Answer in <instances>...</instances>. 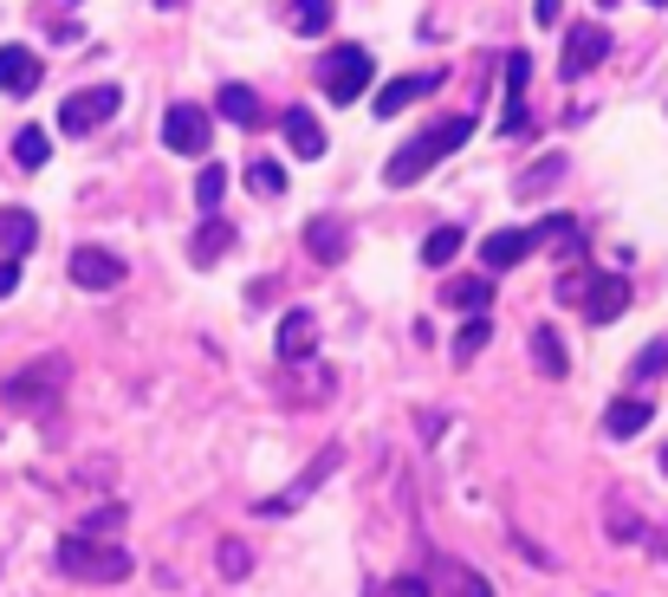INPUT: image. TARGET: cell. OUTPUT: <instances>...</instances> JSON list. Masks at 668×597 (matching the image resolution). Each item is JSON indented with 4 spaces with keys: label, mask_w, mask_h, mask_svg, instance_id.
Instances as JSON below:
<instances>
[{
    "label": "cell",
    "mask_w": 668,
    "mask_h": 597,
    "mask_svg": "<svg viewBox=\"0 0 668 597\" xmlns=\"http://www.w3.org/2000/svg\"><path fill=\"white\" fill-rule=\"evenodd\" d=\"M227 247H234V227H227L222 215H208V222L195 227V240H189V260H195V267H222Z\"/></svg>",
    "instance_id": "cell-21"
},
{
    "label": "cell",
    "mask_w": 668,
    "mask_h": 597,
    "mask_svg": "<svg viewBox=\"0 0 668 597\" xmlns=\"http://www.w3.org/2000/svg\"><path fill=\"white\" fill-rule=\"evenodd\" d=\"M338 461H344V448H338V442H325V448H318V454H312V468L298 474L293 487H280V494H267V500H260L253 514H260V520H280V514H298V507H305V500H312V494H318V487H325L331 474H338Z\"/></svg>",
    "instance_id": "cell-4"
},
{
    "label": "cell",
    "mask_w": 668,
    "mask_h": 597,
    "mask_svg": "<svg viewBox=\"0 0 668 597\" xmlns=\"http://www.w3.org/2000/svg\"><path fill=\"white\" fill-rule=\"evenodd\" d=\"M59 572L78 578V585H124V578L137 572V559H131L124 545H111V539L72 532V539H59Z\"/></svg>",
    "instance_id": "cell-2"
},
{
    "label": "cell",
    "mask_w": 668,
    "mask_h": 597,
    "mask_svg": "<svg viewBox=\"0 0 668 597\" xmlns=\"http://www.w3.org/2000/svg\"><path fill=\"white\" fill-rule=\"evenodd\" d=\"M46 156H53V137H46L39 124H26V131L13 137V162H20V169H46Z\"/></svg>",
    "instance_id": "cell-24"
},
{
    "label": "cell",
    "mask_w": 668,
    "mask_h": 597,
    "mask_svg": "<svg viewBox=\"0 0 668 597\" xmlns=\"http://www.w3.org/2000/svg\"><path fill=\"white\" fill-rule=\"evenodd\" d=\"M461 247H467V234H461V222H454V227H435V234L422 240V260H429V267H448V260H454Z\"/></svg>",
    "instance_id": "cell-27"
},
{
    "label": "cell",
    "mask_w": 668,
    "mask_h": 597,
    "mask_svg": "<svg viewBox=\"0 0 668 597\" xmlns=\"http://www.w3.org/2000/svg\"><path fill=\"white\" fill-rule=\"evenodd\" d=\"M558 176H565V156H558V149H552V156H539V162H532V169H525L520 182H513V195H520V202H545V189H552V182H558Z\"/></svg>",
    "instance_id": "cell-22"
},
{
    "label": "cell",
    "mask_w": 668,
    "mask_h": 597,
    "mask_svg": "<svg viewBox=\"0 0 668 597\" xmlns=\"http://www.w3.org/2000/svg\"><path fill=\"white\" fill-rule=\"evenodd\" d=\"M623 312H630V280L597 273L591 293H585V318H591V325H610V318H623Z\"/></svg>",
    "instance_id": "cell-13"
},
{
    "label": "cell",
    "mask_w": 668,
    "mask_h": 597,
    "mask_svg": "<svg viewBox=\"0 0 668 597\" xmlns=\"http://www.w3.org/2000/svg\"><path fill=\"white\" fill-rule=\"evenodd\" d=\"M247 182H253L260 195H280V189H286V169H280V162H247Z\"/></svg>",
    "instance_id": "cell-31"
},
{
    "label": "cell",
    "mask_w": 668,
    "mask_h": 597,
    "mask_svg": "<svg viewBox=\"0 0 668 597\" xmlns=\"http://www.w3.org/2000/svg\"><path fill=\"white\" fill-rule=\"evenodd\" d=\"M435 85H442V72H409V78H389V85H383V91H376V98H371V111H376V117H396L403 104H416V98H429Z\"/></svg>",
    "instance_id": "cell-11"
},
{
    "label": "cell",
    "mask_w": 668,
    "mask_h": 597,
    "mask_svg": "<svg viewBox=\"0 0 668 597\" xmlns=\"http://www.w3.org/2000/svg\"><path fill=\"white\" fill-rule=\"evenodd\" d=\"M389 597H429V585H422V578L409 572V578H396V585H389Z\"/></svg>",
    "instance_id": "cell-37"
},
{
    "label": "cell",
    "mask_w": 668,
    "mask_h": 597,
    "mask_svg": "<svg viewBox=\"0 0 668 597\" xmlns=\"http://www.w3.org/2000/svg\"><path fill=\"white\" fill-rule=\"evenodd\" d=\"M525 72H532V66H525V53H513V59H507V85H513V91H507V98H520Z\"/></svg>",
    "instance_id": "cell-36"
},
{
    "label": "cell",
    "mask_w": 668,
    "mask_h": 597,
    "mask_svg": "<svg viewBox=\"0 0 668 597\" xmlns=\"http://www.w3.org/2000/svg\"><path fill=\"white\" fill-rule=\"evenodd\" d=\"M0 91H7V98L39 91V53H26V46H0Z\"/></svg>",
    "instance_id": "cell-12"
},
{
    "label": "cell",
    "mask_w": 668,
    "mask_h": 597,
    "mask_svg": "<svg viewBox=\"0 0 668 597\" xmlns=\"http://www.w3.org/2000/svg\"><path fill=\"white\" fill-rule=\"evenodd\" d=\"M59 390H66V358H39V364H26L20 376H7L0 396H7L13 409H46Z\"/></svg>",
    "instance_id": "cell-6"
},
{
    "label": "cell",
    "mask_w": 668,
    "mask_h": 597,
    "mask_svg": "<svg viewBox=\"0 0 668 597\" xmlns=\"http://www.w3.org/2000/svg\"><path fill=\"white\" fill-rule=\"evenodd\" d=\"M532 364H539L545 376L571 371V358H565V345H558V331H552V325H539V331H532Z\"/></svg>",
    "instance_id": "cell-23"
},
{
    "label": "cell",
    "mask_w": 668,
    "mask_h": 597,
    "mask_svg": "<svg viewBox=\"0 0 668 597\" xmlns=\"http://www.w3.org/2000/svg\"><path fill=\"white\" fill-rule=\"evenodd\" d=\"M649 7H668V0H649Z\"/></svg>",
    "instance_id": "cell-42"
},
{
    "label": "cell",
    "mask_w": 668,
    "mask_h": 597,
    "mask_svg": "<svg viewBox=\"0 0 668 597\" xmlns=\"http://www.w3.org/2000/svg\"><path fill=\"white\" fill-rule=\"evenodd\" d=\"M293 26H298V40H318V33L331 26V0H298V7H293Z\"/></svg>",
    "instance_id": "cell-28"
},
{
    "label": "cell",
    "mask_w": 668,
    "mask_h": 597,
    "mask_svg": "<svg viewBox=\"0 0 668 597\" xmlns=\"http://www.w3.org/2000/svg\"><path fill=\"white\" fill-rule=\"evenodd\" d=\"M558 7H565V0H532V13H539V26H552V20H558Z\"/></svg>",
    "instance_id": "cell-39"
},
{
    "label": "cell",
    "mask_w": 668,
    "mask_h": 597,
    "mask_svg": "<svg viewBox=\"0 0 668 597\" xmlns=\"http://www.w3.org/2000/svg\"><path fill=\"white\" fill-rule=\"evenodd\" d=\"M487 338H494V325H487V318H467V325L454 331V364H474V358L487 351Z\"/></svg>",
    "instance_id": "cell-26"
},
{
    "label": "cell",
    "mask_w": 668,
    "mask_h": 597,
    "mask_svg": "<svg viewBox=\"0 0 668 597\" xmlns=\"http://www.w3.org/2000/svg\"><path fill=\"white\" fill-rule=\"evenodd\" d=\"M215 565H222V578H247V572H253V552H247L240 539H222V545H215Z\"/></svg>",
    "instance_id": "cell-29"
},
{
    "label": "cell",
    "mask_w": 668,
    "mask_h": 597,
    "mask_svg": "<svg viewBox=\"0 0 668 597\" xmlns=\"http://www.w3.org/2000/svg\"><path fill=\"white\" fill-rule=\"evenodd\" d=\"M208 137H215V117H208L202 104H169L162 144L176 149V156H208Z\"/></svg>",
    "instance_id": "cell-7"
},
{
    "label": "cell",
    "mask_w": 668,
    "mask_h": 597,
    "mask_svg": "<svg viewBox=\"0 0 668 597\" xmlns=\"http://www.w3.org/2000/svg\"><path fill=\"white\" fill-rule=\"evenodd\" d=\"M215 111H222L227 124H240V131H253V124L267 117V104H260V91H253V85H222Z\"/></svg>",
    "instance_id": "cell-19"
},
{
    "label": "cell",
    "mask_w": 668,
    "mask_h": 597,
    "mask_svg": "<svg viewBox=\"0 0 668 597\" xmlns=\"http://www.w3.org/2000/svg\"><path fill=\"white\" fill-rule=\"evenodd\" d=\"M643 539H649V552H656V559H668V532H643Z\"/></svg>",
    "instance_id": "cell-40"
},
{
    "label": "cell",
    "mask_w": 668,
    "mask_h": 597,
    "mask_svg": "<svg viewBox=\"0 0 668 597\" xmlns=\"http://www.w3.org/2000/svg\"><path fill=\"white\" fill-rule=\"evenodd\" d=\"M603 59H610L603 26H597V20H578V26L565 33V59H558V72H565V78H585V72H597Z\"/></svg>",
    "instance_id": "cell-8"
},
{
    "label": "cell",
    "mask_w": 668,
    "mask_h": 597,
    "mask_svg": "<svg viewBox=\"0 0 668 597\" xmlns=\"http://www.w3.org/2000/svg\"><path fill=\"white\" fill-rule=\"evenodd\" d=\"M371 72H376V59L364 46H331L325 66H318V91H325L331 104H351V98L371 91Z\"/></svg>",
    "instance_id": "cell-3"
},
{
    "label": "cell",
    "mask_w": 668,
    "mask_h": 597,
    "mask_svg": "<svg viewBox=\"0 0 668 597\" xmlns=\"http://www.w3.org/2000/svg\"><path fill=\"white\" fill-rule=\"evenodd\" d=\"M280 131H286V144L298 149V162H318V156H325V131H318V117H312L305 104H293V111L280 117Z\"/></svg>",
    "instance_id": "cell-16"
},
{
    "label": "cell",
    "mask_w": 668,
    "mask_h": 597,
    "mask_svg": "<svg viewBox=\"0 0 668 597\" xmlns=\"http://www.w3.org/2000/svg\"><path fill=\"white\" fill-rule=\"evenodd\" d=\"M603 532H610V539H643L636 507H610V514H603Z\"/></svg>",
    "instance_id": "cell-32"
},
{
    "label": "cell",
    "mask_w": 668,
    "mask_h": 597,
    "mask_svg": "<svg viewBox=\"0 0 668 597\" xmlns=\"http://www.w3.org/2000/svg\"><path fill=\"white\" fill-rule=\"evenodd\" d=\"M467 137H474V117H442V124H429L416 144H403L396 156H389V162H383V182H389V189H409V182H422V176H429L442 156H454V149L467 144Z\"/></svg>",
    "instance_id": "cell-1"
},
{
    "label": "cell",
    "mask_w": 668,
    "mask_h": 597,
    "mask_svg": "<svg viewBox=\"0 0 668 597\" xmlns=\"http://www.w3.org/2000/svg\"><path fill=\"white\" fill-rule=\"evenodd\" d=\"M72 286H84V293H111V286H124V260H117L111 247H78L72 254Z\"/></svg>",
    "instance_id": "cell-9"
},
{
    "label": "cell",
    "mask_w": 668,
    "mask_h": 597,
    "mask_svg": "<svg viewBox=\"0 0 668 597\" xmlns=\"http://www.w3.org/2000/svg\"><path fill=\"white\" fill-rule=\"evenodd\" d=\"M442 305H448V312H467V318H487L494 286H487L480 273H461V280H448V286H442Z\"/></svg>",
    "instance_id": "cell-14"
},
{
    "label": "cell",
    "mask_w": 668,
    "mask_h": 597,
    "mask_svg": "<svg viewBox=\"0 0 668 597\" xmlns=\"http://www.w3.org/2000/svg\"><path fill=\"white\" fill-rule=\"evenodd\" d=\"M454 597H494V592H487L480 572H454Z\"/></svg>",
    "instance_id": "cell-35"
},
{
    "label": "cell",
    "mask_w": 668,
    "mask_h": 597,
    "mask_svg": "<svg viewBox=\"0 0 668 597\" xmlns=\"http://www.w3.org/2000/svg\"><path fill=\"white\" fill-rule=\"evenodd\" d=\"M20 286V260H0V298Z\"/></svg>",
    "instance_id": "cell-38"
},
{
    "label": "cell",
    "mask_w": 668,
    "mask_h": 597,
    "mask_svg": "<svg viewBox=\"0 0 668 597\" xmlns=\"http://www.w3.org/2000/svg\"><path fill=\"white\" fill-rule=\"evenodd\" d=\"M525 254H532V234H525V227H500V234H487V247H480L487 273H507V267H520Z\"/></svg>",
    "instance_id": "cell-15"
},
{
    "label": "cell",
    "mask_w": 668,
    "mask_h": 597,
    "mask_svg": "<svg viewBox=\"0 0 668 597\" xmlns=\"http://www.w3.org/2000/svg\"><path fill=\"white\" fill-rule=\"evenodd\" d=\"M0 247H7V260H26L39 247V222L26 209H0Z\"/></svg>",
    "instance_id": "cell-20"
},
{
    "label": "cell",
    "mask_w": 668,
    "mask_h": 597,
    "mask_svg": "<svg viewBox=\"0 0 668 597\" xmlns=\"http://www.w3.org/2000/svg\"><path fill=\"white\" fill-rule=\"evenodd\" d=\"M222 195H227V169H222V162H202V176H195V209H202V215H215V209H222Z\"/></svg>",
    "instance_id": "cell-25"
},
{
    "label": "cell",
    "mask_w": 668,
    "mask_h": 597,
    "mask_svg": "<svg viewBox=\"0 0 668 597\" xmlns=\"http://www.w3.org/2000/svg\"><path fill=\"white\" fill-rule=\"evenodd\" d=\"M305 247H312L318 267H338V260L351 254V227L338 222V215H312V222H305Z\"/></svg>",
    "instance_id": "cell-10"
},
{
    "label": "cell",
    "mask_w": 668,
    "mask_h": 597,
    "mask_svg": "<svg viewBox=\"0 0 668 597\" xmlns=\"http://www.w3.org/2000/svg\"><path fill=\"white\" fill-rule=\"evenodd\" d=\"M312 345H318V318H312V312H286V318H280V358H286V364H305Z\"/></svg>",
    "instance_id": "cell-18"
},
{
    "label": "cell",
    "mask_w": 668,
    "mask_h": 597,
    "mask_svg": "<svg viewBox=\"0 0 668 597\" xmlns=\"http://www.w3.org/2000/svg\"><path fill=\"white\" fill-rule=\"evenodd\" d=\"M663 474H668V442H663Z\"/></svg>",
    "instance_id": "cell-41"
},
{
    "label": "cell",
    "mask_w": 668,
    "mask_h": 597,
    "mask_svg": "<svg viewBox=\"0 0 668 597\" xmlns=\"http://www.w3.org/2000/svg\"><path fill=\"white\" fill-rule=\"evenodd\" d=\"M649 416H656V409H649L643 396H623V403H610V409H603V436H610V442H630V436H643V429H649Z\"/></svg>",
    "instance_id": "cell-17"
},
{
    "label": "cell",
    "mask_w": 668,
    "mask_h": 597,
    "mask_svg": "<svg viewBox=\"0 0 668 597\" xmlns=\"http://www.w3.org/2000/svg\"><path fill=\"white\" fill-rule=\"evenodd\" d=\"M591 280H597V273H565V280H558V298H565V305H585Z\"/></svg>",
    "instance_id": "cell-34"
},
{
    "label": "cell",
    "mask_w": 668,
    "mask_h": 597,
    "mask_svg": "<svg viewBox=\"0 0 668 597\" xmlns=\"http://www.w3.org/2000/svg\"><path fill=\"white\" fill-rule=\"evenodd\" d=\"M663 371H668V338H656V345H643V351H636L630 376H636V383H649V376H663Z\"/></svg>",
    "instance_id": "cell-30"
},
{
    "label": "cell",
    "mask_w": 668,
    "mask_h": 597,
    "mask_svg": "<svg viewBox=\"0 0 668 597\" xmlns=\"http://www.w3.org/2000/svg\"><path fill=\"white\" fill-rule=\"evenodd\" d=\"M117 526H124V507H98V514L84 520V539H111Z\"/></svg>",
    "instance_id": "cell-33"
},
{
    "label": "cell",
    "mask_w": 668,
    "mask_h": 597,
    "mask_svg": "<svg viewBox=\"0 0 668 597\" xmlns=\"http://www.w3.org/2000/svg\"><path fill=\"white\" fill-rule=\"evenodd\" d=\"M117 104H124V91H117V85H91V91H72V98L59 104V131H66V137H84V131L111 124V117H117Z\"/></svg>",
    "instance_id": "cell-5"
}]
</instances>
